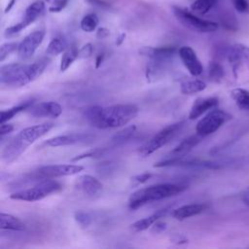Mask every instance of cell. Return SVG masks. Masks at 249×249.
Wrapping results in <instances>:
<instances>
[{
  "label": "cell",
  "instance_id": "obj_1",
  "mask_svg": "<svg viewBox=\"0 0 249 249\" xmlns=\"http://www.w3.org/2000/svg\"><path fill=\"white\" fill-rule=\"evenodd\" d=\"M138 114L134 104H114L110 106H89L85 109L86 120L99 129L124 126Z\"/></svg>",
  "mask_w": 249,
  "mask_h": 249
},
{
  "label": "cell",
  "instance_id": "obj_2",
  "mask_svg": "<svg viewBox=\"0 0 249 249\" xmlns=\"http://www.w3.org/2000/svg\"><path fill=\"white\" fill-rule=\"evenodd\" d=\"M50 63L42 57L32 63H10L0 68V83L8 88H21L39 78Z\"/></svg>",
  "mask_w": 249,
  "mask_h": 249
},
{
  "label": "cell",
  "instance_id": "obj_3",
  "mask_svg": "<svg viewBox=\"0 0 249 249\" xmlns=\"http://www.w3.org/2000/svg\"><path fill=\"white\" fill-rule=\"evenodd\" d=\"M53 126L54 124L53 123H43L21 129L2 150L1 160L7 164L12 163L18 160L31 144L47 134Z\"/></svg>",
  "mask_w": 249,
  "mask_h": 249
},
{
  "label": "cell",
  "instance_id": "obj_4",
  "mask_svg": "<svg viewBox=\"0 0 249 249\" xmlns=\"http://www.w3.org/2000/svg\"><path fill=\"white\" fill-rule=\"evenodd\" d=\"M187 189V185L174 183H161L141 188L132 193L128 197V208L135 210L147 203L177 196Z\"/></svg>",
  "mask_w": 249,
  "mask_h": 249
},
{
  "label": "cell",
  "instance_id": "obj_5",
  "mask_svg": "<svg viewBox=\"0 0 249 249\" xmlns=\"http://www.w3.org/2000/svg\"><path fill=\"white\" fill-rule=\"evenodd\" d=\"M62 190V185L53 180V179H46L36 182L33 186L27 189H23L20 191H17L10 195V198L15 200L21 201H38L52 194H55Z\"/></svg>",
  "mask_w": 249,
  "mask_h": 249
},
{
  "label": "cell",
  "instance_id": "obj_6",
  "mask_svg": "<svg viewBox=\"0 0 249 249\" xmlns=\"http://www.w3.org/2000/svg\"><path fill=\"white\" fill-rule=\"evenodd\" d=\"M84 166L79 164H49L38 167L37 169L24 175L25 181L39 182L46 179H54L63 176H71L83 171Z\"/></svg>",
  "mask_w": 249,
  "mask_h": 249
},
{
  "label": "cell",
  "instance_id": "obj_7",
  "mask_svg": "<svg viewBox=\"0 0 249 249\" xmlns=\"http://www.w3.org/2000/svg\"><path fill=\"white\" fill-rule=\"evenodd\" d=\"M185 125V121H180L171 124L166 125L158 131L153 137L146 141L138 149V155L141 158H146L166 145L170 140H172L176 134L183 128Z\"/></svg>",
  "mask_w": 249,
  "mask_h": 249
},
{
  "label": "cell",
  "instance_id": "obj_8",
  "mask_svg": "<svg viewBox=\"0 0 249 249\" xmlns=\"http://www.w3.org/2000/svg\"><path fill=\"white\" fill-rule=\"evenodd\" d=\"M172 12L177 20L186 28L199 32V33H211L218 29L217 22L200 18L196 14H193L186 9L179 7H172Z\"/></svg>",
  "mask_w": 249,
  "mask_h": 249
},
{
  "label": "cell",
  "instance_id": "obj_9",
  "mask_svg": "<svg viewBox=\"0 0 249 249\" xmlns=\"http://www.w3.org/2000/svg\"><path fill=\"white\" fill-rule=\"evenodd\" d=\"M227 57L235 79L243 75L245 70L249 73V47L235 43L228 49Z\"/></svg>",
  "mask_w": 249,
  "mask_h": 249
},
{
  "label": "cell",
  "instance_id": "obj_10",
  "mask_svg": "<svg viewBox=\"0 0 249 249\" xmlns=\"http://www.w3.org/2000/svg\"><path fill=\"white\" fill-rule=\"evenodd\" d=\"M231 115L220 109H213L202 117L196 125V131L201 136H207L217 131L231 119Z\"/></svg>",
  "mask_w": 249,
  "mask_h": 249
},
{
  "label": "cell",
  "instance_id": "obj_11",
  "mask_svg": "<svg viewBox=\"0 0 249 249\" xmlns=\"http://www.w3.org/2000/svg\"><path fill=\"white\" fill-rule=\"evenodd\" d=\"M45 2L42 0H36L33 3H31L25 10L23 18L21 20L10 27H8L5 30V36L11 37L14 36L20 31H22L24 28H26L28 25L33 23L38 18H40L44 12H45Z\"/></svg>",
  "mask_w": 249,
  "mask_h": 249
},
{
  "label": "cell",
  "instance_id": "obj_12",
  "mask_svg": "<svg viewBox=\"0 0 249 249\" xmlns=\"http://www.w3.org/2000/svg\"><path fill=\"white\" fill-rule=\"evenodd\" d=\"M45 37L43 30H36L26 35L23 40L18 43V55L21 60L29 59L42 44Z\"/></svg>",
  "mask_w": 249,
  "mask_h": 249
},
{
  "label": "cell",
  "instance_id": "obj_13",
  "mask_svg": "<svg viewBox=\"0 0 249 249\" xmlns=\"http://www.w3.org/2000/svg\"><path fill=\"white\" fill-rule=\"evenodd\" d=\"M27 114L34 118H52L56 119L62 113L60 104L54 101H45L40 103H33L27 110Z\"/></svg>",
  "mask_w": 249,
  "mask_h": 249
},
{
  "label": "cell",
  "instance_id": "obj_14",
  "mask_svg": "<svg viewBox=\"0 0 249 249\" xmlns=\"http://www.w3.org/2000/svg\"><path fill=\"white\" fill-rule=\"evenodd\" d=\"M178 54L182 63L192 76L197 77L201 75L203 72V66L193 48L183 46L178 50Z\"/></svg>",
  "mask_w": 249,
  "mask_h": 249
},
{
  "label": "cell",
  "instance_id": "obj_15",
  "mask_svg": "<svg viewBox=\"0 0 249 249\" xmlns=\"http://www.w3.org/2000/svg\"><path fill=\"white\" fill-rule=\"evenodd\" d=\"M89 140H92V136L86 133H69L64 135H58L52 137L45 141L44 145L48 147H62L75 145L79 143H85Z\"/></svg>",
  "mask_w": 249,
  "mask_h": 249
},
{
  "label": "cell",
  "instance_id": "obj_16",
  "mask_svg": "<svg viewBox=\"0 0 249 249\" xmlns=\"http://www.w3.org/2000/svg\"><path fill=\"white\" fill-rule=\"evenodd\" d=\"M202 137L203 136L196 133V134H193V135L185 138L173 150L170 151V153L167 155L166 159L176 160V159L184 158L202 140Z\"/></svg>",
  "mask_w": 249,
  "mask_h": 249
},
{
  "label": "cell",
  "instance_id": "obj_17",
  "mask_svg": "<svg viewBox=\"0 0 249 249\" xmlns=\"http://www.w3.org/2000/svg\"><path fill=\"white\" fill-rule=\"evenodd\" d=\"M176 48L166 46V47H142L139 50L141 55L147 56L154 60L169 61L176 53Z\"/></svg>",
  "mask_w": 249,
  "mask_h": 249
},
{
  "label": "cell",
  "instance_id": "obj_18",
  "mask_svg": "<svg viewBox=\"0 0 249 249\" xmlns=\"http://www.w3.org/2000/svg\"><path fill=\"white\" fill-rule=\"evenodd\" d=\"M79 189L89 197H94L102 193L103 185L95 177L91 175H82L78 178Z\"/></svg>",
  "mask_w": 249,
  "mask_h": 249
},
{
  "label": "cell",
  "instance_id": "obj_19",
  "mask_svg": "<svg viewBox=\"0 0 249 249\" xmlns=\"http://www.w3.org/2000/svg\"><path fill=\"white\" fill-rule=\"evenodd\" d=\"M219 103L217 97H199L196 98L192 105V108L189 113V119L195 120L206 113L207 111L215 108Z\"/></svg>",
  "mask_w": 249,
  "mask_h": 249
},
{
  "label": "cell",
  "instance_id": "obj_20",
  "mask_svg": "<svg viewBox=\"0 0 249 249\" xmlns=\"http://www.w3.org/2000/svg\"><path fill=\"white\" fill-rule=\"evenodd\" d=\"M206 208H207V205L205 203L186 204V205H182V206L174 209L171 212V215L174 219L183 221L185 219H188L190 217H193V216L202 213Z\"/></svg>",
  "mask_w": 249,
  "mask_h": 249
},
{
  "label": "cell",
  "instance_id": "obj_21",
  "mask_svg": "<svg viewBox=\"0 0 249 249\" xmlns=\"http://www.w3.org/2000/svg\"><path fill=\"white\" fill-rule=\"evenodd\" d=\"M169 211V207H164L162 209H160L158 210L157 212L153 213L152 215L148 216V217H145L143 219H140V220H137L136 222L132 223L130 225V229L135 231V232H138V231H146L148 230L150 227H152L157 221H159L160 218L164 217L167 212Z\"/></svg>",
  "mask_w": 249,
  "mask_h": 249
},
{
  "label": "cell",
  "instance_id": "obj_22",
  "mask_svg": "<svg viewBox=\"0 0 249 249\" xmlns=\"http://www.w3.org/2000/svg\"><path fill=\"white\" fill-rule=\"evenodd\" d=\"M0 228L1 230L21 231L26 229V225L19 218L2 212L0 214Z\"/></svg>",
  "mask_w": 249,
  "mask_h": 249
},
{
  "label": "cell",
  "instance_id": "obj_23",
  "mask_svg": "<svg viewBox=\"0 0 249 249\" xmlns=\"http://www.w3.org/2000/svg\"><path fill=\"white\" fill-rule=\"evenodd\" d=\"M135 132H136L135 125H129V126H126L124 129L118 131L111 139V147L113 148V147L126 143L134 136Z\"/></svg>",
  "mask_w": 249,
  "mask_h": 249
},
{
  "label": "cell",
  "instance_id": "obj_24",
  "mask_svg": "<svg viewBox=\"0 0 249 249\" xmlns=\"http://www.w3.org/2000/svg\"><path fill=\"white\" fill-rule=\"evenodd\" d=\"M206 89V84L199 79H192L184 81L180 86V91L183 94H195Z\"/></svg>",
  "mask_w": 249,
  "mask_h": 249
},
{
  "label": "cell",
  "instance_id": "obj_25",
  "mask_svg": "<svg viewBox=\"0 0 249 249\" xmlns=\"http://www.w3.org/2000/svg\"><path fill=\"white\" fill-rule=\"evenodd\" d=\"M231 96L239 109L249 111V90L236 88L231 91Z\"/></svg>",
  "mask_w": 249,
  "mask_h": 249
},
{
  "label": "cell",
  "instance_id": "obj_26",
  "mask_svg": "<svg viewBox=\"0 0 249 249\" xmlns=\"http://www.w3.org/2000/svg\"><path fill=\"white\" fill-rule=\"evenodd\" d=\"M33 103H34L33 100H28V101L22 102L17 106H13L7 110H2L1 117H0V124L7 123L9 120L13 119L18 113H20L22 111H26Z\"/></svg>",
  "mask_w": 249,
  "mask_h": 249
},
{
  "label": "cell",
  "instance_id": "obj_27",
  "mask_svg": "<svg viewBox=\"0 0 249 249\" xmlns=\"http://www.w3.org/2000/svg\"><path fill=\"white\" fill-rule=\"evenodd\" d=\"M77 58H79V49L75 46H71L67 48L66 51L63 53L60 60V65H59L60 72L66 71Z\"/></svg>",
  "mask_w": 249,
  "mask_h": 249
},
{
  "label": "cell",
  "instance_id": "obj_28",
  "mask_svg": "<svg viewBox=\"0 0 249 249\" xmlns=\"http://www.w3.org/2000/svg\"><path fill=\"white\" fill-rule=\"evenodd\" d=\"M67 42L62 37H54L53 38L46 50V53L48 55H58L61 53H64L67 49Z\"/></svg>",
  "mask_w": 249,
  "mask_h": 249
},
{
  "label": "cell",
  "instance_id": "obj_29",
  "mask_svg": "<svg viewBox=\"0 0 249 249\" xmlns=\"http://www.w3.org/2000/svg\"><path fill=\"white\" fill-rule=\"evenodd\" d=\"M218 2V0H195L191 6L190 9L192 12H194L196 15H205L207 14Z\"/></svg>",
  "mask_w": 249,
  "mask_h": 249
},
{
  "label": "cell",
  "instance_id": "obj_30",
  "mask_svg": "<svg viewBox=\"0 0 249 249\" xmlns=\"http://www.w3.org/2000/svg\"><path fill=\"white\" fill-rule=\"evenodd\" d=\"M98 23H99V18H98L97 15L90 13V14L86 15L82 18V20L80 22V27L85 32H92L96 29Z\"/></svg>",
  "mask_w": 249,
  "mask_h": 249
},
{
  "label": "cell",
  "instance_id": "obj_31",
  "mask_svg": "<svg viewBox=\"0 0 249 249\" xmlns=\"http://www.w3.org/2000/svg\"><path fill=\"white\" fill-rule=\"evenodd\" d=\"M208 75L211 81L215 83L221 82L224 77V69L222 65L218 62H211L208 66Z\"/></svg>",
  "mask_w": 249,
  "mask_h": 249
},
{
  "label": "cell",
  "instance_id": "obj_32",
  "mask_svg": "<svg viewBox=\"0 0 249 249\" xmlns=\"http://www.w3.org/2000/svg\"><path fill=\"white\" fill-rule=\"evenodd\" d=\"M109 150V148H95V149H91L89 150L83 154L77 155L76 157L71 159V161H78L84 159H88V158H98L100 156H103L107 151Z\"/></svg>",
  "mask_w": 249,
  "mask_h": 249
},
{
  "label": "cell",
  "instance_id": "obj_33",
  "mask_svg": "<svg viewBox=\"0 0 249 249\" xmlns=\"http://www.w3.org/2000/svg\"><path fill=\"white\" fill-rule=\"evenodd\" d=\"M74 220L82 229H87L91 224V217L85 211H76L74 213Z\"/></svg>",
  "mask_w": 249,
  "mask_h": 249
},
{
  "label": "cell",
  "instance_id": "obj_34",
  "mask_svg": "<svg viewBox=\"0 0 249 249\" xmlns=\"http://www.w3.org/2000/svg\"><path fill=\"white\" fill-rule=\"evenodd\" d=\"M18 44L16 42H9L1 45L0 47V61L3 62L12 53L18 51Z\"/></svg>",
  "mask_w": 249,
  "mask_h": 249
},
{
  "label": "cell",
  "instance_id": "obj_35",
  "mask_svg": "<svg viewBox=\"0 0 249 249\" xmlns=\"http://www.w3.org/2000/svg\"><path fill=\"white\" fill-rule=\"evenodd\" d=\"M45 2L50 4L49 11L51 13H59L66 7L68 0H45Z\"/></svg>",
  "mask_w": 249,
  "mask_h": 249
},
{
  "label": "cell",
  "instance_id": "obj_36",
  "mask_svg": "<svg viewBox=\"0 0 249 249\" xmlns=\"http://www.w3.org/2000/svg\"><path fill=\"white\" fill-rule=\"evenodd\" d=\"M231 3L238 13H249V2L247 0H231Z\"/></svg>",
  "mask_w": 249,
  "mask_h": 249
},
{
  "label": "cell",
  "instance_id": "obj_37",
  "mask_svg": "<svg viewBox=\"0 0 249 249\" xmlns=\"http://www.w3.org/2000/svg\"><path fill=\"white\" fill-rule=\"evenodd\" d=\"M151 177H152V173L144 172V173H141V174L133 176L131 178V182H132V184L134 186H138V185H141V184L147 182Z\"/></svg>",
  "mask_w": 249,
  "mask_h": 249
},
{
  "label": "cell",
  "instance_id": "obj_38",
  "mask_svg": "<svg viewBox=\"0 0 249 249\" xmlns=\"http://www.w3.org/2000/svg\"><path fill=\"white\" fill-rule=\"evenodd\" d=\"M93 53V46L90 43L84 45L79 49V58H89Z\"/></svg>",
  "mask_w": 249,
  "mask_h": 249
},
{
  "label": "cell",
  "instance_id": "obj_39",
  "mask_svg": "<svg viewBox=\"0 0 249 249\" xmlns=\"http://www.w3.org/2000/svg\"><path fill=\"white\" fill-rule=\"evenodd\" d=\"M14 130V125L11 124H6V123H3L1 124V126H0V134L1 136L3 137L5 134H8L10 132H12Z\"/></svg>",
  "mask_w": 249,
  "mask_h": 249
},
{
  "label": "cell",
  "instance_id": "obj_40",
  "mask_svg": "<svg viewBox=\"0 0 249 249\" xmlns=\"http://www.w3.org/2000/svg\"><path fill=\"white\" fill-rule=\"evenodd\" d=\"M88 3L100 7V8H108L110 7V4L105 0H86Z\"/></svg>",
  "mask_w": 249,
  "mask_h": 249
},
{
  "label": "cell",
  "instance_id": "obj_41",
  "mask_svg": "<svg viewBox=\"0 0 249 249\" xmlns=\"http://www.w3.org/2000/svg\"><path fill=\"white\" fill-rule=\"evenodd\" d=\"M166 229V224L163 222H160L157 221L154 225H153V231H156L157 233H160L161 231H163Z\"/></svg>",
  "mask_w": 249,
  "mask_h": 249
},
{
  "label": "cell",
  "instance_id": "obj_42",
  "mask_svg": "<svg viewBox=\"0 0 249 249\" xmlns=\"http://www.w3.org/2000/svg\"><path fill=\"white\" fill-rule=\"evenodd\" d=\"M170 240L176 244H183V243L188 242V239H186L183 235H180V234H173L170 237Z\"/></svg>",
  "mask_w": 249,
  "mask_h": 249
},
{
  "label": "cell",
  "instance_id": "obj_43",
  "mask_svg": "<svg viewBox=\"0 0 249 249\" xmlns=\"http://www.w3.org/2000/svg\"><path fill=\"white\" fill-rule=\"evenodd\" d=\"M109 34H110V32L106 27H100L96 31V37L98 39H104V38L108 37Z\"/></svg>",
  "mask_w": 249,
  "mask_h": 249
},
{
  "label": "cell",
  "instance_id": "obj_44",
  "mask_svg": "<svg viewBox=\"0 0 249 249\" xmlns=\"http://www.w3.org/2000/svg\"><path fill=\"white\" fill-rule=\"evenodd\" d=\"M104 60V53H99L95 58V67L98 68Z\"/></svg>",
  "mask_w": 249,
  "mask_h": 249
},
{
  "label": "cell",
  "instance_id": "obj_45",
  "mask_svg": "<svg viewBox=\"0 0 249 249\" xmlns=\"http://www.w3.org/2000/svg\"><path fill=\"white\" fill-rule=\"evenodd\" d=\"M124 39H125V33H121V34L118 36V38L116 39V45H117V46L122 45V43L124 41Z\"/></svg>",
  "mask_w": 249,
  "mask_h": 249
},
{
  "label": "cell",
  "instance_id": "obj_46",
  "mask_svg": "<svg viewBox=\"0 0 249 249\" xmlns=\"http://www.w3.org/2000/svg\"><path fill=\"white\" fill-rule=\"evenodd\" d=\"M15 3H16V0H10V2L8 3V5H7V7L5 8V11H4V12H5V13H8V12L12 9V7L14 6Z\"/></svg>",
  "mask_w": 249,
  "mask_h": 249
},
{
  "label": "cell",
  "instance_id": "obj_47",
  "mask_svg": "<svg viewBox=\"0 0 249 249\" xmlns=\"http://www.w3.org/2000/svg\"><path fill=\"white\" fill-rule=\"evenodd\" d=\"M247 199L249 200V191H248V196H247Z\"/></svg>",
  "mask_w": 249,
  "mask_h": 249
}]
</instances>
